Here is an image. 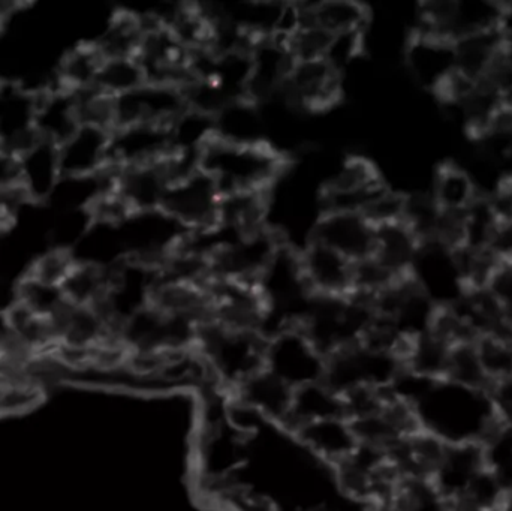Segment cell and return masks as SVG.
Masks as SVG:
<instances>
[{
    "instance_id": "cell-1",
    "label": "cell",
    "mask_w": 512,
    "mask_h": 511,
    "mask_svg": "<svg viewBox=\"0 0 512 511\" xmlns=\"http://www.w3.org/2000/svg\"><path fill=\"white\" fill-rule=\"evenodd\" d=\"M198 168L222 195L271 192L288 168L285 156L265 141H239L215 135L198 155Z\"/></svg>"
},
{
    "instance_id": "cell-2",
    "label": "cell",
    "mask_w": 512,
    "mask_h": 511,
    "mask_svg": "<svg viewBox=\"0 0 512 511\" xmlns=\"http://www.w3.org/2000/svg\"><path fill=\"white\" fill-rule=\"evenodd\" d=\"M390 189L369 159L354 156L324 183L319 194V213L349 212L364 215Z\"/></svg>"
},
{
    "instance_id": "cell-3",
    "label": "cell",
    "mask_w": 512,
    "mask_h": 511,
    "mask_svg": "<svg viewBox=\"0 0 512 511\" xmlns=\"http://www.w3.org/2000/svg\"><path fill=\"white\" fill-rule=\"evenodd\" d=\"M222 192L206 173L197 168L171 183L161 204L162 212L188 233L218 227Z\"/></svg>"
},
{
    "instance_id": "cell-4",
    "label": "cell",
    "mask_w": 512,
    "mask_h": 511,
    "mask_svg": "<svg viewBox=\"0 0 512 511\" xmlns=\"http://www.w3.org/2000/svg\"><path fill=\"white\" fill-rule=\"evenodd\" d=\"M126 260L161 264L176 251L186 231L161 209L132 213L119 227Z\"/></svg>"
},
{
    "instance_id": "cell-5",
    "label": "cell",
    "mask_w": 512,
    "mask_h": 511,
    "mask_svg": "<svg viewBox=\"0 0 512 511\" xmlns=\"http://www.w3.org/2000/svg\"><path fill=\"white\" fill-rule=\"evenodd\" d=\"M143 21L146 30L135 59L143 69L146 83L185 89L192 83V51L168 27L144 18Z\"/></svg>"
},
{
    "instance_id": "cell-6",
    "label": "cell",
    "mask_w": 512,
    "mask_h": 511,
    "mask_svg": "<svg viewBox=\"0 0 512 511\" xmlns=\"http://www.w3.org/2000/svg\"><path fill=\"white\" fill-rule=\"evenodd\" d=\"M185 89L144 83L114 98V128L129 125L171 126L186 110Z\"/></svg>"
},
{
    "instance_id": "cell-7",
    "label": "cell",
    "mask_w": 512,
    "mask_h": 511,
    "mask_svg": "<svg viewBox=\"0 0 512 511\" xmlns=\"http://www.w3.org/2000/svg\"><path fill=\"white\" fill-rule=\"evenodd\" d=\"M282 243L270 227L249 236L237 237L213 255L210 275L215 279L258 285Z\"/></svg>"
},
{
    "instance_id": "cell-8",
    "label": "cell",
    "mask_w": 512,
    "mask_h": 511,
    "mask_svg": "<svg viewBox=\"0 0 512 511\" xmlns=\"http://www.w3.org/2000/svg\"><path fill=\"white\" fill-rule=\"evenodd\" d=\"M301 272L312 297L348 299L354 294V261L322 243L307 240L298 249Z\"/></svg>"
},
{
    "instance_id": "cell-9",
    "label": "cell",
    "mask_w": 512,
    "mask_h": 511,
    "mask_svg": "<svg viewBox=\"0 0 512 511\" xmlns=\"http://www.w3.org/2000/svg\"><path fill=\"white\" fill-rule=\"evenodd\" d=\"M111 131L98 126L80 125L57 144L62 179H90L111 170Z\"/></svg>"
},
{
    "instance_id": "cell-10",
    "label": "cell",
    "mask_w": 512,
    "mask_h": 511,
    "mask_svg": "<svg viewBox=\"0 0 512 511\" xmlns=\"http://www.w3.org/2000/svg\"><path fill=\"white\" fill-rule=\"evenodd\" d=\"M342 75L327 59L295 62L280 93L304 110H327L342 98Z\"/></svg>"
},
{
    "instance_id": "cell-11",
    "label": "cell",
    "mask_w": 512,
    "mask_h": 511,
    "mask_svg": "<svg viewBox=\"0 0 512 511\" xmlns=\"http://www.w3.org/2000/svg\"><path fill=\"white\" fill-rule=\"evenodd\" d=\"M376 228L361 213H319L310 230L309 240L322 243L345 255L354 263L372 257Z\"/></svg>"
},
{
    "instance_id": "cell-12",
    "label": "cell",
    "mask_w": 512,
    "mask_h": 511,
    "mask_svg": "<svg viewBox=\"0 0 512 511\" xmlns=\"http://www.w3.org/2000/svg\"><path fill=\"white\" fill-rule=\"evenodd\" d=\"M173 153L170 126L129 125L111 131V168L159 164Z\"/></svg>"
},
{
    "instance_id": "cell-13",
    "label": "cell",
    "mask_w": 512,
    "mask_h": 511,
    "mask_svg": "<svg viewBox=\"0 0 512 511\" xmlns=\"http://www.w3.org/2000/svg\"><path fill=\"white\" fill-rule=\"evenodd\" d=\"M170 158L159 164L111 168L113 191L131 213L161 209L167 189L174 182Z\"/></svg>"
},
{
    "instance_id": "cell-14",
    "label": "cell",
    "mask_w": 512,
    "mask_h": 511,
    "mask_svg": "<svg viewBox=\"0 0 512 511\" xmlns=\"http://www.w3.org/2000/svg\"><path fill=\"white\" fill-rule=\"evenodd\" d=\"M15 180L36 206H45L62 180L57 146L36 138L14 156Z\"/></svg>"
},
{
    "instance_id": "cell-15",
    "label": "cell",
    "mask_w": 512,
    "mask_h": 511,
    "mask_svg": "<svg viewBox=\"0 0 512 511\" xmlns=\"http://www.w3.org/2000/svg\"><path fill=\"white\" fill-rule=\"evenodd\" d=\"M406 68L420 86L438 93L456 71L454 42L411 33L405 47Z\"/></svg>"
},
{
    "instance_id": "cell-16",
    "label": "cell",
    "mask_w": 512,
    "mask_h": 511,
    "mask_svg": "<svg viewBox=\"0 0 512 511\" xmlns=\"http://www.w3.org/2000/svg\"><path fill=\"white\" fill-rule=\"evenodd\" d=\"M301 23H310L331 36L366 35L372 20L367 5L352 0L300 3Z\"/></svg>"
},
{
    "instance_id": "cell-17",
    "label": "cell",
    "mask_w": 512,
    "mask_h": 511,
    "mask_svg": "<svg viewBox=\"0 0 512 511\" xmlns=\"http://www.w3.org/2000/svg\"><path fill=\"white\" fill-rule=\"evenodd\" d=\"M375 228V248L370 258L397 278L411 275L423 246L417 234L405 221L378 225Z\"/></svg>"
},
{
    "instance_id": "cell-18",
    "label": "cell",
    "mask_w": 512,
    "mask_h": 511,
    "mask_svg": "<svg viewBox=\"0 0 512 511\" xmlns=\"http://www.w3.org/2000/svg\"><path fill=\"white\" fill-rule=\"evenodd\" d=\"M146 24L143 18L131 9H119L105 21L92 42L104 60L131 59L137 56Z\"/></svg>"
},
{
    "instance_id": "cell-19",
    "label": "cell",
    "mask_w": 512,
    "mask_h": 511,
    "mask_svg": "<svg viewBox=\"0 0 512 511\" xmlns=\"http://www.w3.org/2000/svg\"><path fill=\"white\" fill-rule=\"evenodd\" d=\"M430 197L439 212L462 215L480 197V191L468 168L450 162L436 171Z\"/></svg>"
},
{
    "instance_id": "cell-20",
    "label": "cell",
    "mask_w": 512,
    "mask_h": 511,
    "mask_svg": "<svg viewBox=\"0 0 512 511\" xmlns=\"http://www.w3.org/2000/svg\"><path fill=\"white\" fill-rule=\"evenodd\" d=\"M102 59L92 42L83 39L75 42L60 56L54 71V83L69 92L96 87Z\"/></svg>"
},
{
    "instance_id": "cell-21",
    "label": "cell",
    "mask_w": 512,
    "mask_h": 511,
    "mask_svg": "<svg viewBox=\"0 0 512 511\" xmlns=\"http://www.w3.org/2000/svg\"><path fill=\"white\" fill-rule=\"evenodd\" d=\"M270 192H239L222 195L219 225L239 236H249L268 228Z\"/></svg>"
},
{
    "instance_id": "cell-22",
    "label": "cell",
    "mask_w": 512,
    "mask_h": 511,
    "mask_svg": "<svg viewBox=\"0 0 512 511\" xmlns=\"http://www.w3.org/2000/svg\"><path fill=\"white\" fill-rule=\"evenodd\" d=\"M504 45L498 29L459 39L454 42L457 71L474 80H484L501 57Z\"/></svg>"
},
{
    "instance_id": "cell-23",
    "label": "cell",
    "mask_w": 512,
    "mask_h": 511,
    "mask_svg": "<svg viewBox=\"0 0 512 511\" xmlns=\"http://www.w3.org/2000/svg\"><path fill=\"white\" fill-rule=\"evenodd\" d=\"M113 267H101L75 260L74 267L62 284L68 303L92 308L101 305L110 291Z\"/></svg>"
},
{
    "instance_id": "cell-24",
    "label": "cell",
    "mask_w": 512,
    "mask_h": 511,
    "mask_svg": "<svg viewBox=\"0 0 512 511\" xmlns=\"http://www.w3.org/2000/svg\"><path fill=\"white\" fill-rule=\"evenodd\" d=\"M144 83H146V77L135 57L110 59L102 62L101 71L96 80V89L111 98H117Z\"/></svg>"
},
{
    "instance_id": "cell-25",
    "label": "cell",
    "mask_w": 512,
    "mask_h": 511,
    "mask_svg": "<svg viewBox=\"0 0 512 511\" xmlns=\"http://www.w3.org/2000/svg\"><path fill=\"white\" fill-rule=\"evenodd\" d=\"M499 219L496 218L487 197H480L463 213V230H465V245L468 248L487 249L490 240L498 228Z\"/></svg>"
},
{
    "instance_id": "cell-26",
    "label": "cell",
    "mask_w": 512,
    "mask_h": 511,
    "mask_svg": "<svg viewBox=\"0 0 512 511\" xmlns=\"http://www.w3.org/2000/svg\"><path fill=\"white\" fill-rule=\"evenodd\" d=\"M487 249L502 263H512V221L499 222Z\"/></svg>"
},
{
    "instance_id": "cell-27",
    "label": "cell",
    "mask_w": 512,
    "mask_h": 511,
    "mask_svg": "<svg viewBox=\"0 0 512 511\" xmlns=\"http://www.w3.org/2000/svg\"><path fill=\"white\" fill-rule=\"evenodd\" d=\"M498 30L505 42H512V2H502Z\"/></svg>"
},
{
    "instance_id": "cell-28",
    "label": "cell",
    "mask_w": 512,
    "mask_h": 511,
    "mask_svg": "<svg viewBox=\"0 0 512 511\" xmlns=\"http://www.w3.org/2000/svg\"><path fill=\"white\" fill-rule=\"evenodd\" d=\"M504 57L512 65V42H505V45H504Z\"/></svg>"
}]
</instances>
